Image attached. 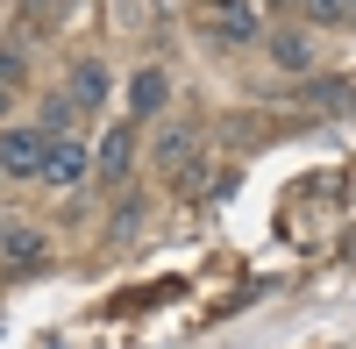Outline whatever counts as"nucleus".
Returning <instances> with one entry per match:
<instances>
[{"mask_svg":"<svg viewBox=\"0 0 356 349\" xmlns=\"http://www.w3.org/2000/svg\"><path fill=\"white\" fill-rule=\"evenodd\" d=\"M86 171H93V157H86V143L79 136H43V171L36 179L43 186H57V193H72Z\"/></svg>","mask_w":356,"mask_h":349,"instance_id":"nucleus-1","label":"nucleus"},{"mask_svg":"<svg viewBox=\"0 0 356 349\" xmlns=\"http://www.w3.org/2000/svg\"><path fill=\"white\" fill-rule=\"evenodd\" d=\"M36 129H43V136H79V107H72V93H50Z\"/></svg>","mask_w":356,"mask_h":349,"instance_id":"nucleus-9","label":"nucleus"},{"mask_svg":"<svg viewBox=\"0 0 356 349\" xmlns=\"http://www.w3.org/2000/svg\"><path fill=\"white\" fill-rule=\"evenodd\" d=\"M65 93H72V107H79V114H86V107H107V65H100V57H79Z\"/></svg>","mask_w":356,"mask_h":349,"instance_id":"nucleus-5","label":"nucleus"},{"mask_svg":"<svg viewBox=\"0 0 356 349\" xmlns=\"http://www.w3.org/2000/svg\"><path fill=\"white\" fill-rule=\"evenodd\" d=\"M8 100H15V86H0V114H8Z\"/></svg>","mask_w":356,"mask_h":349,"instance_id":"nucleus-12","label":"nucleus"},{"mask_svg":"<svg viewBox=\"0 0 356 349\" xmlns=\"http://www.w3.org/2000/svg\"><path fill=\"white\" fill-rule=\"evenodd\" d=\"M43 257H50V243H43V228H36V221H8V228H0V264L36 271Z\"/></svg>","mask_w":356,"mask_h":349,"instance_id":"nucleus-3","label":"nucleus"},{"mask_svg":"<svg viewBox=\"0 0 356 349\" xmlns=\"http://www.w3.org/2000/svg\"><path fill=\"white\" fill-rule=\"evenodd\" d=\"M193 157H200V129H164L157 164H164V171H193Z\"/></svg>","mask_w":356,"mask_h":349,"instance_id":"nucleus-7","label":"nucleus"},{"mask_svg":"<svg viewBox=\"0 0 356 349\" xmlns=\"http://www.w3.org/2000/svg\"><path fill=\"white\" fill-rule=\"evenodd\" d=\"M0 171L8 179H36L43 171V129H0Z\"/></svg>","mask_w":356,"mask_h":349,"instance_id":"nucleus-2","label":"nucleus"},{"mask_svg":"<svg viewBox=\"0 0 356 349\" xmlns=\"http://www.w3.org/2000/svg\"><path fill=\"white\" fill-rule=\"evenodd\" d=\"M15 79H22V57H15V50H0V86H15Z\"/></svg>","mask_w":356,"mask_h":349,"instance_id":"nucleus-11","label":"nucleus"},{"mask_svg":"<svg viewBox=\"0 0 356 349\" xmlns=\"http://www.w3.org/2000/svg\"><path fill=\"white\" fill-rule=\"evenodd\" d=\"M129 157H136V136H129V129H114V136L100 143V157H93L100 186H122V179H129Z\"/></svg>","mask_w":356,"mask_h":349,"instance_id":"nucleus-6","label":"nucleus"},{"mask_svg":"<svg viewBox=\"0 0 356 349\" xmlns=\"http://www.w3.org/2000/svg\"><path fill=\"white\" fill-rule=\"evenodd\" d=\"M271 57H278L285 72H307V65H314V50H307V36H292V29H285V36H271Z\"/></svg>","mask_w":356,"mask_h":349,"instance_id":"nucleus-10","label":"nucleus"},{"mask_svg":"<svg viewBox=\"0 0 356 349\" xmlns=\"http://www.w3.org/2000/svg\"><path fill=\"white\" fill-rule=\"evenodd\" d=\"M171 100V79L164 72H136V86H129V114H157Z\"/></svg>","mask_w":356,"mask_h":349,"instance_id":"nucleus-8","label":"nucleus"},{"mask_svg":"<svg viewBox=\"0 0 356 349\" xmlns=\"http://www.w3.org/2000/svg\"><path fill=\"white\" fill-rule=\"evenodd\" d=\"M207 29H214L221 43H257V8L250 0H214V8H207Z\"/></svg>","mask_w":356,"mask_h":349,"instance_id":"nucleus-4","label":"nucleus"},{"mask_svg":"<svg viewBox=\"0 0 356 349\" xmlns=\"http://www.w3.org/2000/svg\"><path fill=\"white\" fill-rule=\"evenodd\" d=\"M342 22H356V0H342Z\"/></svg>","mask_w":356,"mask_h":349,"instance_id":"nucleus-13","label":"nucleus"}]
</instances>
